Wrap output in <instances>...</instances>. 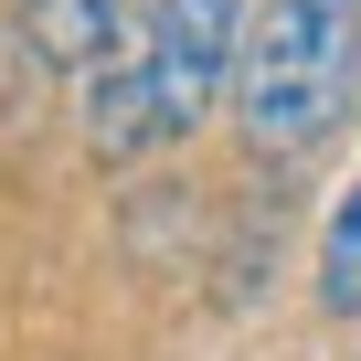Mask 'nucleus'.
I'll list each match as a JSON object with an SVG mask.
<instances>
[{
    "label": "nucleus",
    "mask_w": 361,
    "mask_h": 361,
    "mask_svg": "<svg viewBox=\"0 0 361 361\" xmlns=\"http://www.w3.org/2000/svg\"><path fill=\"white\" fill-rule=\"evenodd\" d=\"M319 308L329 319L361 308V170H350V192L329 202V234H319Z\"/></svg>",
    "instance_id": "4"
},
{
    "label": "nucleus",
    "mask_w": 361,
    "mask_h": 361,
    "mask_svg": "<svg viewBox=\"0 0 361 361\" xmlns=\"http://www.w3.org/2000/svg\"><path fill=\"white\" fill-rule=\"evenodd\" d=\"M245 32H255V11H245V0H138L128 64H138V96H149L159 138H192L213 106H234Z\"/></svg>",
    "instance_id": "2"
},
{
    "label": "nucleus",
    "mask_w": 361,
    "mask_h": 361,
    "mask_svg": "<svg viewBox=\"0 0 361 361\" xmlns=\"http://www.w3.org/2000/svg\"><path fill=\"white\" fill-rule=\"evenodd\" d=\"M22 11V32H32V54L54 64V75H96V64H117V43L138 32V11L128 0H11Z\"/></svg>",
    "instance_id": "3"
},
{
    "label": "nucleus",
    "mask_w": 361,
    "mask_h": 361,
    "mask_svg": "<svg viewBox=\"0 0 361 361\" xmlns=\"http://www.w3.org/2000/svg\"><path fill=\"white\" fill-rule=\"evenodd\" d=\"M361 96V0H255L245 75H234V128L255 159L319 149Z\"/></svg>",
    "instance_id": "1"
}]
</instances>
